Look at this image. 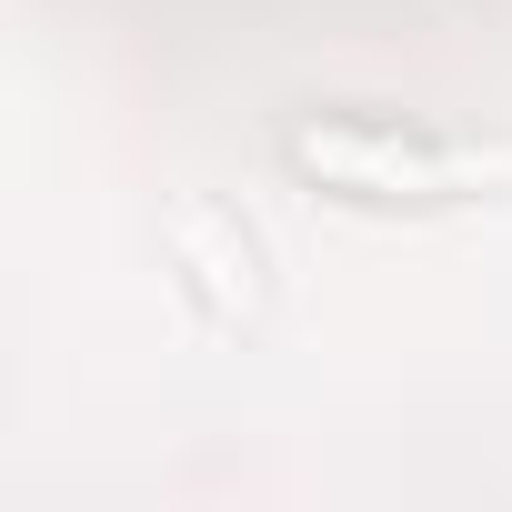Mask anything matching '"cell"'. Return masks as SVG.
I'll use <instances>...</instances> for the list:
<instances>
[{
    "instance_id": "1",
    "label": "cell",
    "mask_w": 512,
    "mask_h": 512,
    "mask_svg": "<svg viewBox=\"0 0 512 512\" xmlns=\"http://www.w3.org/2000/svg\"><path fill=\"white\" fill-rule=\"evenodd\" d=\"M282 161L312 181V191H342V201H412V211H432V201H472V191H492L502 181V161H482V151H462V141H442V131H422V121H392V111H292L282 121Z\"/></svg>"
}]
</instances>
